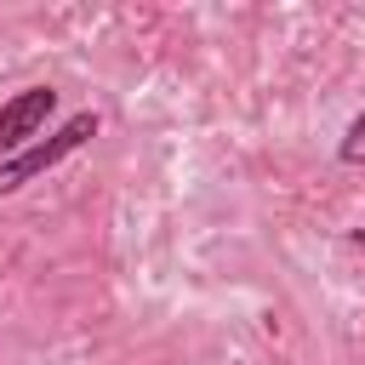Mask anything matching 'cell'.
Here are the masks:
<instances>
[{"label": "cell", "mask_w": 365, "mask_h": 365, "mask_svg": "<svg viewBox=\"0 0 365 365\" xmlns=\"http://www.w3.org/2000/svg\"><path fill=\"white\" fill-rule=\"evenodd\" d=\"M97 137V114L91 108H80V114H68L46 143H29V148H17L11 160H0V194H17L23 182H34L40 171H51V165H63L80 143H91Z\"/></svg>", "instance_id": "6da1fadb"}, {"label": "cell", "mask_w": 365, "mask_h": 365, "mask_svg": "<svg viewBox=\"0 0 365 365\" xmlns=\"http://www.w3.org/2000/svg\"><path fill=\"white\" fill-rule=\"evenodd\" d=\"M51 108H57L51 86H23L11 103H0V148H29V137H40Z\"/></svg>", "instance_id": "7a4b0ae2"}, {"label": "cell", "mask_w": 365, "mask_h": 365, "mask_svg": "<svg viewBox=\"0 0 365 365\" xmlns=\"http://www.w3.org/2000/svg\"><path fill=\"white\" fill-rule=\"evenodd\" d=\"M336 154H342V165H365V108H359V114L348 120V131H342Z\"/></svg>", "instance_id": "3957f363"}, {"label": "cell", "mask_w": 365, "mask_h": 365, "mask_svg": "<svg viewBox=\"0 0 365 365\" xmlns=\"http://www.w3.org/2000/svg\"><path fill=\"white\" fill-rule=\"evenodd\" d=\"M348 240H354V245H359V251H365V228H354V234H348Z\"/></svg>", "instance_id": "277c9868"}]
</instances>
